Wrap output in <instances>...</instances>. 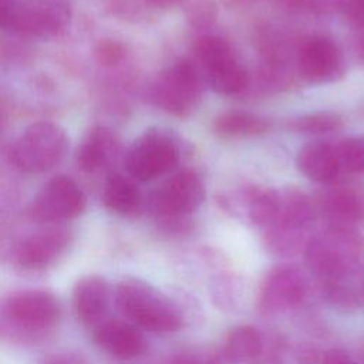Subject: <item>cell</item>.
Masks as SVG:
<instances>
[{
	"instance_id": "cell-1",
	"label": "cell",
	"mask_w": 364,
	"mask_h": 364,
	"mask_svg": "<svg viewBox=\"0 0 364 364\" xmlns=\"http://www.w3.org/2000/svg\"><path fill=\"white\" fill-rule=\"evenodd\" d=\"M303 259L320 287L358 286L364 270V237L354 228L326 226L310 236Z\"/></svg>"
},
{
	"instance_id": "cell-2",
	"label": "cell",
	"mask_w": 364,
	"mask_h": 364,
	"mask_svg": "<svg viewBox=\"0 0 364 364\" xmlns=\"http://www.w3.org/2000/svg\"><path fill=\"white\" fill-rule=\"evenodd\" d=\"M115 304L121 314L135 327L155 333L169 334L182 327V316L176 304L152 284L127 277L115 289Z\"/></svg>"
},
{
	"instance_id": "cell-3",
	"label": "cell",
	"mask_w": 364,
	"mask_h": 364,
	"mask_svg": "<svg viewBox=\"0 0 364 364\" xmlns=\"http://www.w3.org/2000/svg\"><path fill=\"white\" fill-rule=\"evenodd\" d=\"M318 216L317 206L296 188L280 191V208L274 222L264 229V246L269 253L290 257L303 252L310 229Z\"/></svg>"
},
{
	"instance_id": "cell-4",
	"label": "cell",
	"mask_w": 364,
	"mask_h": 364,
	"mask_svg": "<svg viewBox=\"0 0 364 364\" xmlns=\"http://www.w3.org/2000/svg\"><path fill=\"white\" fill-rule=\"evenodd\" d=\"M205 186L192 169H183L165 181L151 198V209L159 225L173 233L189 230V216L202 205Z\"/></svg>"
},
{
	"instance_id": "cell-5",
	"label": "cell",
	"mask_w": 364,
	"mask_h": 364,
	"mask_svg": "<svg viewBox=\"0 0 364 364\" xmlns=\"http://www.w3.org/2000/svg\"><path fill=\"white\" fill-rule=\"evenodd\" d=\"M68 20L70 9L64 0H0V28L21 37L53 38Z\"/></svg>"
},
{
	"instance_id": "cell-6",
	"label": "cell",
	"mask_w": 364,
	"mask_h": 364,
	"mask_svg": "<svg viewBox=\"0 0 364 364\" xmlns=\"http://www.w3.org/2000/svg\"><path fill=\"white\" fill-rule=\"evenodd\" d=\"M68 138L61 127L38 121L24 129L10 148V159L26 173H44L55 168L65 156Z\"/></svg>"
},
{
	"instance_id": "cell-7",
	"label": "cell",
	"mask_w": 364,
	"mask_h": 364,
	"mask_svg": "<svg viewBox=\"0 0 364 364\" xmlns=\"http://www.w3.org/2000/svg\"><path fill=\"white\" fill-rule=\"evenodd\" d=\"M202 82L198 68L186 60H179L162 71L151 87V100L161 109L188 117L198 105Z\"/></svg>"
},
{
	"instance_id": "cell-8",
	"label": "cell",
	"mask_w": 364,
	"mask_h": 364,
	"mask_svg": "<svg viewBox=\"0 0 364 364\" xmlns=\"http://www.w3.org/2000/svg\"><path fill=\"white\" fill-rule=\"evenodd\" d=\"M179 161L175 139L162 129H149L138 136L125 155V168L132 179L154 181L169 173Z\"/></svg>"
},
{
	"instance_id": "cell-9",
	"label": "cell",
	"mask_w": 364,
	"mask_h": 364,
	"mask_svg": "<svg viewBox=\"0 0 364 364\" xmlns=\"http://www.w3.org/2000/svg\"><path fill=\"white\" fill-rule=\"evenodd\" d=\"M85 205L87 199L78 183L65 175H57L36 193L30 215L40 223H61L80 216Z\"/></svg>"
},
{
	"instance_id": "cell-10",
	"label": "cell",
	"mask_w": 364,
	"mask_h": 364,
	"mask_svg": "<svg viewBox=\"0 0 364 364\" xmlns=\"http://www.w3.org/2000/svg\"><path fill=\"white\" fill-rule=\"evenodd\" d=\"M309 291L306 276L293 264H276L263 276L257 307L263 314L277 316L299 307Z\"/></svg>"
},
{
	"instance_id": "cell-11",
	"label": "cell",
	"mask_w": 364,
	"mask_h": 364,
	"mask_svg": "<svg viewBox=\"0 0 364 364\" xmlns=\"http://www.w3.org/2000/svg\"><path fill=\"white\" fill-rule=\"evenodd\" d=\"M4 317L16 327L28 331H43L54 327L61 317L58 299L38 289L11 293L3 303Z\"/></svg>"
},
{
	"instance_id": "cell-12",
	"label": "cell",
	"mask_w": 364,
	"mask_h": 364,
	"mask_svg": "<svg viewBox=\"0 0 364 364\" xmlns=\"http://www.w3.org/2000/svg\"><path fill=\"white\" fill-rule=\"evenodd\" d=\"M71 233L64 228H48L21 239L13 249V263L24 272L44 270L68 249Z\"/></svg>"
},
{
	"instance_id": "cell-13",
	"label": "cell",
	"mask_w": 364,
	"mask_h": 364,
	"mask_svg": "<svg viewBox=\"0 0 364 364\" xmlns=\"http://www.w3.org/2000/svg\"><path fill=\"white\" fill-rule=\"evenodd\" d=\"M297 67L303 78L310 82H330L341 75L343 57L330 37L310 36L297 50Z\"/></svg>"
},
{
	"instance_id": "cell-14",
	"label": "cell",
	"mask_w": 364,
	"mask_h": 364,
	"mask_svg": "<svg viewBox=\"0 0 364 364\" xmlns=\"http://www.w3.org/2000/svg\"><path fill=\"white\" fill-rule=\"evenodd\" d=\"M95 344L117 360H134L146 351V340L132 323L118 318L102 320L94 327Z\"/></svg>"
},
{
	"instance_id": "cell-15",
	"label": "cell",
	"mask_w": 364,
	"mask_h": 364,
	"mask_svg": "<svg viewBox=\"0 0 364 364\" xmlns=\"http://www.w3.org/2000/svg\"><path fill=\"white\" fill-rule=\"evenodd\" d=\"M225 208L232 212V215L246 218L252 225L266 229L277 218L280 191L249 186L239 193L237 199H225Z\"/></svg>"
},
{
	"instance_id": "cell-16",
	"label": "cell",
	"mask_w": 364,
	"mask_h": 364,
	"mask_svg": "<svg viewBox=\"0 0 364 364\" xmlns=\"http://www.w3.org/2000/svg\"><path fill=\"white\" fill-rule=\"evenodd\" d=\"M327 226L354 228L364 218V196L351 188H333L327 191L316 203Z\"/></svg>"
},
{
	"instance_id": "cell-17",
	"label": "cell",
	"mask_w": 364,
	"mask_h": 364,
	"mask_svg": "<svg viewBox=\"0 0 364 364\" xmlns=\"http://www.w3.org/2000/svg\"><path fill=\"white\" fill-rule=\"evenodd\" d=\"M109 296V286L101 276L81 277L73 290V306L77 317L84 324L95 327L105 317Z\"/></svg>"
},
{
	"instance_id": "cell-18",
	"label": "cell",
	"mask_w": 364,
	"mask_h": 364,
	"mask_svg": "<svg viewBox=\"0 0 364 364\" xmlns=\"http://www.w3.org/2000/svg\"><path fill=\"white\" fill-rule=\"evenodd\" d=\"M299 171L318 183H333L341 169L334 146L327 142H310L304 145L296 158Z\"/></svg>"
},
{
	"instance_id": "cell-19",
	"label": "cell",
	"mask_w": 364,
	"mask_h": 364,
	"mask_svg": "<svg viewBox=\"0 0 364 364\" xmlns=\"http://www.w3.org/2000/svg\"><path fill=\"white\" fill-rule=\"evenodd\" d=\"M118 152V139L107 127H94L84 136L77 149V164L85 172H95L107 166Z\"/></svg>"
},
{
	"instance_id": "cell-20",
	"label": "cell",
	"mask_w": 364,
	"mask_h": 364,
	"mask_svg": "<svg viewBox=\"0 0 364 364\" xmlns=\"http://www.w3.org/2000/svg\"><path fill=\"white\" fill-rule=\"evenodd\" d=\"M264 344L263 336L253 326H236L225 338L222 355L232 364H255L260 358Z\"/></svg>"
},
{
	"instance_id": "cell-21",
	"label": "cell",
	"mask_w": 364,
	"mask_h": 364,
	"mask_svg": "<svg viewBox=\"0 0 364 364\" xmlns=\"http://www.w3.org/2000/svg\"><path fill=\"white\" fill-rule=\"evenodd\" d=\"M102 202L107 209L117 215L132 216L141 209L142 196L132 178L115 172L104 185Z\"/></svg>"
},
{
	"instance_id": "cell-22",
	"label": "cell",
	"mask_w": 364,
	"mask_h": 364,
	"mask_svg": "<svg viewBox=\"0 0 364 364\" xmlns=\"http://www.w3.org/2000/svg\"><path fill=\"white\" fill-rule=\"evenodd\" d=\"M212 128L220 136L242 138L266 132L270 128V122L250 112L228 111L215 118Z\"/></svg>"
},
{
	"instance_id": "cell-23",
	"label": "cell",
	"mask_w": 364,
	"mask_h": 364,
	"mask_svg": "<svg viewBox=\"0 0 364 364\" xmlns=\"http://www.w3.org/2000/svg\"><path fill=\"white\" fill-rule=\"evenodd\" d=\"M210 87L220 95H237L249 85V74L233 57L206 71Z\"/></svg>"
},
{
	"instance_id": "cell-24",
	"label": "cell",
	"mask_w": 364,
	"mask_h": 364,
	"mask_svg": "<svg viewBox=\"0 0 364 364\" xmlns=\"http://www.w3.org/2000/svg\"><path fill=\"white\" fill-rule=\"evenodd\" d=\"M343 118L331 111H317L291 118L287 128L293 132L307 135H326L337 132L343 128Z\"/></svg>"
},
{
	"instance_id": "cell-25",
	"label": "cell",
	"mask_w": 364,
	"mask_h": 364,
	"mask_svg": "<svg viewBox=\"0 0 364 364\" xmlns=\"http://www.w3.org/2000/svg\"><path fill=\"white\" fill-rule=\"evenodd\" d=\"M209 293L218 309L225 311H232L237 309L243 294V286L240 277L229 273L220 272L215 276L209 286Z\"/></svg>"
},
{
	"instance_id": "cell-26",
	"label": "cell",
	"mask_w": 364,
	"mask_h": 364,
	"mask_svg": "<svg viewBox=\"0 0 364 364\" xmlns=\"http://www.w3.org/2000/svg\"><path fill=\"white\" fill-rule=\"evenodd\" d=\"M195 53L198 61L206 71L235 57L230 44L218 36H202L198 38L195 44Z\"/></svg>"
},
{
	"instance_id": "cell-27",
	"label": "cell",
	"mask_w": 364,
	"mask_h": 364,
	"mask_svg": "<svg viewBox=\"0 0 364 364\" xmlns=\"http://www.w3.org/2000/svg\"><path fill=\"white\" fill-rule=\"evenodd\" d=\"M188 23L195 28L210 27L218 17L216 0H178Z\"/></svg>"
},
{
	"instance_id": "cell-28",
	"label": "cell",
	"mask_w": 364,
	"mask_h": 364,
	"mask_svg": "<svg viewBox=\"0 0 364 364\" xmlns=\"http://www.w3.org/2000/svg\"><path fill=\"white\" fill-rule=\"evenodd\" d=\"M336 151L341 168L353 173H364V135L343 139Z\"/></svg>"
},
{
	"instance_id": "cell-29",
	"label": "cell",
	"mask_w": 364,
	"mask_h": 364,
	"mask_svg": "<svg viewBox=\"0 0 364 364\" xmlns=\"http://www.w3.org/2000/svg\"><path fill=\"white\" fill-rule=\"evenodd\" d=\"M222 354L210 348H188L176 353L168 364H223Z\"/></svg>"
},
{
	"instance_id": "cell-30",
	"label": "cell",
	"mask_w": 364,
	"mask_h": 364,
	"mask_svg": "<svg viewBox=\"0 0 364 364\" xmlns=\"http://www.w3.org/2000/svg\"><path fill=\"white\" fill-rule=\"evenodd\" d=\"M347 20L355 26H364V0H338Z\"/></svg>"
},
{
	"instance_id": "cell-31",
	"label": "cell",
	"mask_w": 364,
	"mask_h": 364,
	"mask_svg": "<svg viewBox=\"0 0 364 364\" xmlns=\"http://www.w3.org/2000/svg\"><path fill=\"white\" fill-rule=\"evenodd\" d=\"M41 364H91V363L80 353L58 351L48 355Z\"/></svg>"
},
{
	"instance_id": "cell-32",
	"label": "cell",
	"mask_w": 364,
	"mask_h": 364,
	"mask_svg": "<svg viewBox=\"0 0 364 364\" xmlns=\"http://www.w3.org/2000/svg\"><path fill=\"white\" fill-rule=\"evenodd\" d=\"M98 53L101 55V60H104V61H107L109 64H115V63H118L124 57L125 50H124V47L121 44L109 41V43H105L104 46H101Z\"/></svg>"
},
{
	"instance_id": "cell-33",
	"label": "cell",
	"mask_w": 364,
	"mask_h": 364,
	"mask_svg": "<svg viewBox=\"0 0 364 364\" xmlns=\"http://www.w3.org/2000/svg\"><path fill=\"white\" fill-rule=\"evenodd\" d=\"M320 364H357V361L341 348H331L324 353Z\"/></svg>"
},
{
	"instance_id": "cell-34",
	"label": "cell",
	"mask_w": 364,
	"mask_h": 364,
	"mask_svg": "<svg viewBox=\"0 0 364 364\" xmlns=\"http://www.w3.org/2000/svg\"><path fill=\"white\" fill-rule=\"evenodd\" d=\"M145 3L158 9H171L178 6V0H145Z\"/></svg>"
},
{
	"instance_id": "cell-35",
	"label": "cell",
	"mask_w": 364,
	"mask_h": 364,
	"mask_svg": "<svg viewBox=\"0 0 364 364\" xmlns=\"http://www.w3.org/2000/svg\"><path fill=\"white\" fill-rule=\"evenodd\" d=\"M358 60H360V63L364 65V36L361 37V40H360V44H358Z\"/></svg>"
},
{
	"instance_id": "cell-36",
	"label": "cell",
	"mask_w": 364,
	"mask_h": 364,
	"mask_svg": "<svg viewBox=\"0 0 364 364\" xmlns=\"http://www.w3.org/2000/svg\"><path fill=\"white\" fill-rule=\"evenodd\" d=\"M253 0H226V3L232 4V6H240V4H246V3H250Z\"/></svg>"
},
{
	"instance_id": "cell-37",
	"label": "cell",
	"mask_w": 364,
	"mask_h": 364,
	"mask_svg": "<svg viewBox=\"0 0 364 364\" xmlns=\"http://www.w3.org/2000/svg\"><path fill=\"white\" fill-rule=\"evenodd\" d=\"M363 297H364V279H363Z\"/></svg>"
}]
</instances>
